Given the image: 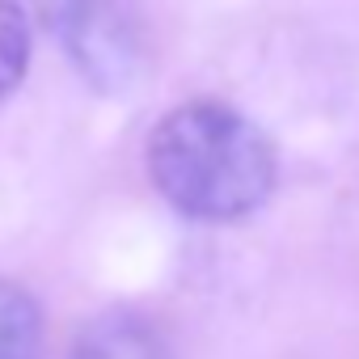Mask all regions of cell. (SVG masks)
I'll list each match as a JSON object with an SVG mask.
<instances>
[{
  "mask_svg": "<svg viewBox=\"0 0 359 359\" xmlns=\"http://www.w3.org/2000/svg\"><path fill=\"white\" fill-rule=\"evenodd\" d=\"M152 187L195 220H241L275 191V148L233 106L169 110L148 140Z\"/></svg>",
  "mask_w": 359,
  "mask_h": 359,
  "instance_id": "cell-1",
  "label": "cell"
},
{
  "mask_svg": "<svg viewBox=\"0 0 359 359\" xmlns=\"http://www.w3.org/2000/svg\"><path fill=\"white\" fill-rule=\"evenodd\" d=\"M39 5L81 72H89L97 85L123 89L135 64V39L114 0H39Z\"/></svg>",
  "mask_w": 359,
  "mask_h": 359,
  "instance_id": "cell-2",
  "label": "cell"
},
{
  "mask_svg": "<svg viewBox=\"0 0 359 359\" xmlns=\"http://www.w3.org/2000/svg\"><path fill=\"white\" fill-rule=\"evenodd\" d=\"M72 359H169V355L152 325H144L131 313H110V317H97L76 338Z\"/></svg>",
  "mask_w": 359,
  "mask_h": 359,
  "instance_id": "cell-3",
  "label": "cell"
},
{
  "mask_svg": "<svg viewBox=\"0 0 359 359\" xmlns=\"http://www.w3.org/2000/svg\"><path fill=\"white\" fill-rule=\"evenodd\" d=\"M43 355V313L34 296L0 279V359H39Z\"/></svg>",
  "mask_w": 359,
  "mask_h": 359,
  "instance_id": "cell-4",
  "label": "cell"
},
{
  "mask_svg": "<svg viewBox=\"0 0 359 359\" xmlns=\"http://www.w3.org/2000/svg\"><path fill=\"white\" fill-rule=\"evenodd\" d=\"M30 64V26L18 0H0V102H5Z\"/></svg>",
  "mask_w": 359,
  "mask_h": 359,
  "instance_id": "cell-5",
  "label": "cell"
}]
</instances>
